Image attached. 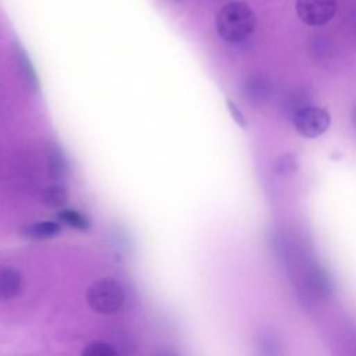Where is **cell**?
Returning a JSON list of instances; mask_svg holds the SVG:
<instances>
[{
  "label": "cell",
  "mask_w": 356,
  "mask_h": 356,
  "mask_svg": "<svg viewBox=\"0 0 356 356\" xmlns=\"http://www.w3.org/2000/svg\"><path fill=\"white\" fill-rule=\"evenodd\" d=\"M68 193L61 185H50L42 193V202L51 209L61 207L67 202Z\"/></svg>",
  "instance_id": "13"
},
{
  "label": "cell",
  "mask_w": 356,
  "mask_h": 356,
  "mask_svg": "<svg viewBox=\"0 0 356 356\" xmlns=\"http://www.w3.org/2000/svg\"><path fill=\"white\" fill-rule=\"evenodd\" d=\"M273 170H274V174H277V175H289L298 170L296 159L292 154H285V156L277 159Z\"/></svg>",
  "instance_id": "16"
},
{
  "label": "cell",
  "mask_w": 356,
  "mask_h": 356,
  "mask_svg": "<svg viewBox=\"0 0 356 356\" xmlns=\"http://www.w3.org/2000/svg\"><path fill=\"white\" fill-rule=\"evenodd\" d=\"M22 289V275L21 273L11 267H0V300H10L19 295Z\"/></svg>",
  "instance_id": "7"
},
{
  "label": "cell",
  "mask_w": 356,
  "mask_h": 356,
  "mask_svg": "<svg viewBox=\"0 0 356 356\" xmlns=\"http://www.w3.org/2000/svg\"><path fill=\"white\" fill-rule=\"evenodd\" d=\"M14 50V57L18 65V70L21 72V76L25 82V85L32 90V92H38L39 89V81H38V75L36 71L31 63L29 56L26 54L25 49L22 47V44L19 42H15L13 46Z\"/></svg>",
  "instance_id": "8"
},
{
  "label": "cell",
  "mask_w": 356,
  "mask_h": 356,
  "mask_svg": "<svg viewBox=\"0 0 356 356\" xmlns=\"http://www.w3.org/2000/svg\"><path fill=\"white\" fill-rule=\"evenodd\" d=\"M57 218L60 222H63L71 228L79 229V231H88L90 228L89 218L85 214H82L74 209L60 210V213L57 214Z\"/></svg>",
  "instance_id": "12"
},
{
  "label": "cell",
  "mask_w": 356,
  "mask_h": 356,
  "mask_svg": "<svg viewBox=\"0 0 356 356\" xmlns=\"http://www.w3.org/2000/svg\"><path fill=\"white\" fill-rule=\"evenodd\" d=\"M271 82L260 75L249 76L242 85V95L252 106H261L271 97Z\"/></svg>",
  "instance_id": "6"
},
{
  "label": "cell",
  "mask_w": 356,
  "mask_h": 356,
  "mask_svg": "<svg viewBox=\"0 0 356 356\" xmlns=\"http://www.w3.org/2000/svg\"><path fill=\"white\" fill-rule=\"evenodd\" d=\"M292 122L296 132L300 136L313 139V138H318L328 129L331 118L327 110L317 106L307 104L293 114Z\"/></svg>",
  "instance_id": "3"
},
{
  "label": "cell",
  "mask_w": 356,
  "mask_h": 356,
  "mask_svg": "<svg viewBox=\"0 0 356 356\" xmlns=\"http://www.w3.org/2000/svg\"><path fill=\"white\" fill-rule=\"evenodd\" d=\"M296 14L309 26H321L337 13V0H296Z\"/></svg>",
  "instance_id": "4"
},
{
  "label": "cell",
  "mask_w": 356,
  "mask_h": 356,
  "mask_svg": "<svg viewBox=\"0 0 356 356\" xmlns=\"http://www.w3.org/2000/svg\"><path fill=\"white\" fill-rule=\"evenodd\" d=\"M256 28V15L243 1L227 3L216 17V29L228 43H239L248 39Z\"/></svg>",
  "instance_id": "1"
},
{
  "label": "cell",
  "mask_w": 356,
  "mask_h": 356,
  "mask_svg": "<svg viewBox=\"0 0 356 356\" xmlns=\"http://www.w3.org/2000/svg\"><path fill=\"white\" fill-rule=\"evenodd\" d=\"M257 346L263 355H277L280 353V343L274 335L268 331L259 334L257 337Z\"/></svg>",
  "instance_id": "15"
},
{
  "label": "cell",
  "mask_w": 356,
  "mask_h": 356,
  "mask_svg": "<svg viewBox=\"0 0 356 356\" xmlns=\"http://www.w3.org/2000/svg\"><path fill=\"white\" fill-rule=\"evenodd\" d=\"M352 122H353V125L356 127V104H355V107H353V110H352Z\"/></svg>",
  "instance_id": "18"
},
{
  "label": "cell",
  "mask_w": 356,
  "mask_h": 356,
  "mask_svg": "<svg viewBox=\"0 0 356 356\" xmlns=\"http://www.w3.org/2000/svg\"><path fill=\"white\" fill-rule=\"evenodd\" d=\"M82 355H86V356H117L118 352L113 345H110L104 341H93L86 345V348L82 350Z\"/></svg>",
  "instance_id": "14"
},
{
  "label": "cell",
  "mask_w": 356,
  "mask_h": 356,
  "mask_svg": "<svg viewBox=\"0 0 356 356\" xmlns=\"http://www.w3.org/2000/svg\"><path fill=\"white\" fill-rule=\"evenodd\" d=\"M309 97L306 96V93L302 90V89H298V90H289L286 92L281 100H280V104H281V108H282V113L291 115V118L293 117V114L300 110L302 107L310 104L309 102Z\"/></svg>",
  "instance_id": "11"
},
{
  "label": "cell",
  "mask_w": 356,
  "mask_h": 356,
  "mask_svg": "<svg viewBox=\"0 0 356 356\" xmlns=\"http://www.w3.org/2000/svg\"><path fill=\"white\" fill-rule=\"evenodd\" d=\"M89 307L100 314H113L124 305V291L120 282L111 278H103L93 282L86 291Z\"/></svg>",
  "instance_id": "2"
},
{
  "label": "cell",
  "mask_w": 356,
  "mask_h": 356,
  "mask_svg": "<svg viewBox=\"0 0 356 356\" xmlns=\"http://www.w3.org/2000/svg\"><path fill=\"white\" fill-rule=\"evenodd\" d=\"M306 289L318 299H325L334 292V281L330 273L320 264H310L303 275Z\"/></svg>",
  "instance_id": "5"
},
{
  "label": "cell",
  "mask_w": 356,
  "mask_h": 356,
  "mask_svg": "<svg viewBox=\"0 0 356 356\" xmlns=\"http://www.w3.org/2000/svg\"><path fill=\"white\" fill-rule=\"evenodd\" d=\"M46 159L49 174L54 179H63L68 172V163L63 154V150L56 143H49L46 149Z\"/></svg>",
  "instance_id": "9"
},
{
  "label": "cell",
  "mask_w": 356,
  "mask_h": 356,
  "mask_svg": "<svg viewBox=\"0 0 356 356\" xmlns=\"http://www.w3.org/2000/svg\"><path fill=\"white\" fill-rule=\"evenodd\" d=\"M227 106H228V110H229L232 118L235 120V122H236L239 127L245 128V127H246V118L243 117V114L241 113V110L236 107V104H235L232 100L227 99Z\"/></svg>",
  "instance_id": "17"
},
{
  "label": "cell",
  "mask_w": 356,
  "mask_h": 356,
  "mask_svg": "<svg viewBox=\"0 0 356 356\" xmlns=\"http://www.w3.org/2000/svg\"><path fill=\"white\" fill-rule=\"evenodd\" d=\"M61 232V225L54 221H40L25 225L22 235L31 239H49L57 236Z\"/></svg>",
  "instance_id": "10"
}]
</instances>
